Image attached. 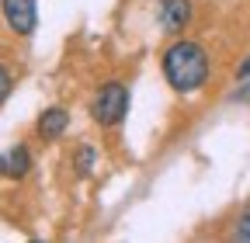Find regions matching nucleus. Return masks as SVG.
Instances as JSON below:
<instances>
[{
  "mask_svg": "<svg viewBox=\"0 0 250 243\" xmlns=\"http://www.w3.org/2000/svg\"><path fill=\"white\" fill-rule=\"evenodd\" d=\"M164 77L174 90H181V94H191V90H198L208 77V52L198 45V42H174L167 52H164Z\"/></svg>",
  "mask_w": 250,
  "mask_h": 243,
  "instance_id": "obj_1",
  "label": "nucleus"
},
{
  "mask_svg": "<svg viewBox=\"0 0 250 243\" xmlns=\"http://www.w3.org/2000/svg\"><path fill=\"white\" fill-rule=\"evenodd\" d=\"M125 111H129V90H125V83L111 80L98 90V98H94L90 104V115L98 125H118V122L125 118Z\"/></svg>",
  "mask_w": 250,
  "mask_h": 243,
  "instance_id": "obj_2",
  "label": "nucleus"
},
{
  "mask_svg": "<svg viewBox=\"0 0 250 243\" xmlns=\"http://www.w3.org/2000/svg\"><path fill=\"white\" fill-rule=\"evenodd\" d=\"M0 7H4V21L11 32L18 35L35 32V0H0Z\"/></svg>",
  "mask_w": 250,
  "mask_h": 243,
  "instance_id": "obj_3",
  "label": "nucleus"
},
{
  "mask_svg": "<svg viewBox=\"0 0 250 243\" xmlns=\"http://www.w3.org/2000/svg\"><path fill=\"white\" fill-rule=\"evenodd\" d=\"M160 21H164L167 32H184V24L191 21V4L188 0H164Z\"/></svg>",
  "mask_w": 250,
  "mask_h": 243,
  "instance_id": "obj_4",
  "label": "nucleus"
},
{
  "mask_svg": "<svg viewBox=\"0 0 250 243\" xmlns=\"http://www.w3.org/2000/svg\"><path fill=\"white\" fill-rule=\"evenodd\" d=\"M28 170H31V157H28L24 146H14V149H7V153L0 157V174L4 177H24Z\"/></svg>",
  "mask_w": 250,
  "mask_h": 243,
  "instance_id": "obj_5",
  "label": "nucleus"
},
{
  "mask_svg": "<svg viewBox=\"0 0 250 243\" xmlns=\"http://www.w3.org/2000/svg\"><path fill=\"white\" fill-rule=\"evenodd\" d=\"M66 125H70V115L66 111H62V108H49L42 118H39V136L42 139H59L62 132H66Z\"/></svg>",
  "mask_w": 250,
  "mask_h": 243,
  "instance_id": "obj_6",
  "label": "nucleus"
},
{
  "mask_svg": "<svg viewBox=\"0 0 250 243\" xmlns=\"http://www.w3.org/2000/svg\"><path fill=\"white\" fill-rule=\"evenodd\" d=\"M236 236H240V240H250V205L243 208V216H240V223H236Z\"/></svg>",
  "mask_w": 250,
  "mask_h": 243,
  "instance_id": "obj_7",
  "label": "nucleus"
},
{
  "mask_svg": "<svg viewBox=\"0 0 250 243\" xmlns=\"http://www.w3.org/2000/svg\"><path fill=\"white\" fill-rule=\"evenodd\" d=\"M90 163H94V153L83 146L80 153H77V170H80V174H87V170H90Z\"/></svg>",
  "mask_w": 250,
  "mask_h": 243,
  "instance_id": "obj_8",
  "label": "nucleus"
},
{
  "mask_svg": "<svg viewBox=\"0 0 250 243\" xmlns=\"http://www.w3.org/2000/svg\"><path fill=\"white\" fill-rule=\"evenodd\" d=\"M11 94V73L4 70V66H0V101H4Z\"/></svg>",
  "mask_w": 250,
  "mask_h": 243,
  "instance_id": "obj_9",
  "label": "nucleus"
}]
</instances>
